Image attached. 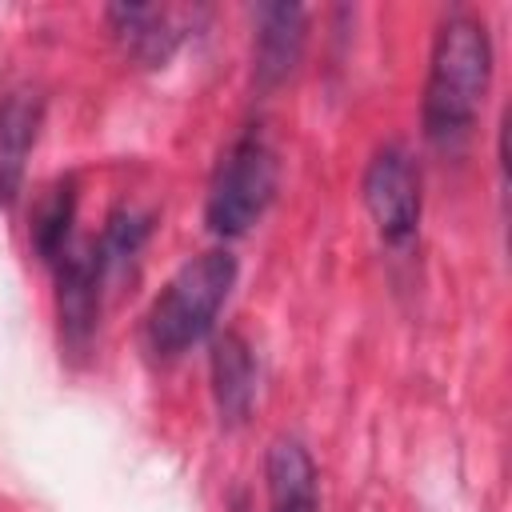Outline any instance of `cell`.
Returning a JSON list of instances; mask_svg holds the SVG:
<instances>
[{
    "instance_id": "1",
    "label": "cell",
    "mask_w": 512,
    "mask_h": 512,
    "mask_svg": "<svg viewBox=\"0 0 512 512\" xmlns=\"http://www.w3.org/2000/svg\"><path fill=\"white\" fill-rule=\"evenodd\" d=\"M492 84V36L488 24L464 8L448 12L432 36L428 80L420 124L436 148H456L468 140L484 96Z\"/></svg>"
},
{
    "instance_id": "2",
    "label": "cell",
    "mask_w": 512,
    "mask_h": 512,
    "mask_svg": "<svg viewBox=\"0 0 512 512\" xmlns=\"http://www.w3.org/2000/svg\"><path fill=\"white\" fill-rule=\"evenodd\" d=\"M236 256L228 248H208L192 260H184L172 280L156 292L148 316H144V340L156 356L172 360L200 340L212 336L216 316L236 284Z\"/></svg>"
},
{
    "instance_id": "3",
    "label": "cell",
    "mask_w": 512,
    "mask_h": 512,
    "mask_svg": "<svg viewBox=\"0 0 512 512\" xmlns=\"http://www.w3.org/2000/svg\"><path fill=\"white\" fill-rule=\"evenodd\" d=\"M272 196H276V152L256 128H248L224 148L212 172L204 224L224 240L244 236L268 212Z\"/></svg>"
},
{
    "instance_id": "4",
    "label": "cell",
    "mask_w": 512,
    "mask_h": 512,
    "mask_svg": "<svg viewBox=\"0 0 512 512\" xmlns=\"http://www.w3.org/2000/svg\"><path fill=\"white\" fill-rule=\"evenodd\" d=\"M364 208L388 248H404L420 228V168L404 144H384L364 168Z\"/></svg>"
},
{
    "instance_id": "5",
    "label": "cell",
    "mask_w": 512,
    "mask_h": 512,
    "mask_svg": "<svg viewBox=\"0 0 512 512\" xmlns=\"http://www.w3.org/2000/svg\"><path fill=\"white\" fill-rule=\"evenodd\" d=\"M104 276H108V264L96 244H84V248L68 244L56 256V316L68 348H84L88 336L96 332Z\"/></svg>"
},
{
    "instance_id": "6",
    "label": "cell",
    "mask_w": 512,
    "mask_h": 512,
    "mask_svg": "<svg viewBox=\"0 0 512 512\" xmlns=\"http://www.w3.org/2000/svg\"><path fill=\"white\" fill-rule=\"evenodd\" d=\"M108 24H112V36L124 44L128 56H136L148 68H160L184 44L188 28L196 24V12L160 8V4H112Z\"/></svg>"
},
{
    "instance_id": "7",
    "label": "cell",
    "mask_w": 512,
    "mask_h": 512,
    "mask_svg": "<svg viewBox=\"0 0 512 512\" xmlns=\"http://www.w3.org/2000/svg\"><path fill=\"white\" fill-rule=\"evenodd\" d=\"M304 20L308 12L300 4H264L256 8V48H252V72L256 88H276L292 76L304 52Z\"/></svg>"
},
{
    "instance_id": "8",
    "label": "cell",
    "mask_w": 512,
    "mask_h": 512,
    "mask_svg": "<svg viewBox=\"0 0 512 512\" xmlns=\"http://www.w3.org/2000/svg\"><path fill=\"white\" fill-rule=\"evenodd\" d=\"M44 100L36 92H8L0 100V204H12L24 184L28 152L40 136Z\"/></svg>"
},
{
    "instance_id": "9",
    "label": "cell",
    "mask_w": 512,
    "mask_h": 512,
    "mask_svg": "<svg viewBox=\"0 0 512 512\" xmlns=\"http://www.w3.org/2000/svg\"><path fill=\"white\" fill-rule=\"evenodd\" d=\"M264 480H268V512H316L320 508L316 464L296 436L272 440L264 456Z\"/></svg>"
},
{
    "instance_id": "10",
    "label": "cell",
    "mask_w": 512,
    "mask_h": 512,
    "mask_svg": "<svg viewBox=\"0 0 512 512\" xmlns=\"http://www.w3.org/2000/svg\"><path fill=\"white\" fill-rule=\"evenodd\" d=\"M212 396L224 424H244L256 400V356L240 332L212 340Z\"/></svg>"
},
{
    "instance_id": "11",
    "label": "cell",
    "mask_w": 512,
    "mask_h": 512,
    "mask_svg": "<svg viewBox=\"0 0 512 512\" xmlns=\"http://www.w3.org/2000/svg\"><path fill=\"white\" fill-rule=\"evenodd\" d=\"M72 220H76V180H60L48 188V196L36 204L32 216V248L40 260L56 264V256L72 244Z\"/></svg>"
}]
</instances>
